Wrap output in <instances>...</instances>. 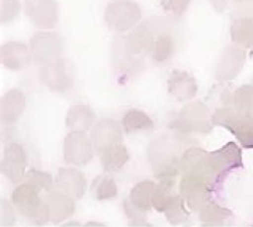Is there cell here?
Instances as JSON below:
<instances>
[{
  "label": "cell",
  "instance_id": "obj_2",
  "mask_svg": "<svg viewBox=\"0 0 253 227\" xmlns=\"http://www.w3.org/2000/svg\"><path fill=\"white\" fill-rule=\"evenodd\" d=\"M13 200L20 213L33 221L41 220L43 224L50 217L47 206L39 199L37 190L29 183L20 185L15 190Z\"/></svg>",
  "mask_w": 253,
  "mask_h": 227
},
{
  "label": "cell",
  "instance_id": "obj_9",
  "mask_svg": "<svg viewBox=\"0 0 253 227\" xmlns=\"http://www.w3.org/2000/svg\"><path fill=\"white\" fill-rule=\"evenodd\" d=\"M154 42L153 31L149 21L137 27L124 40L125 48L131 56H139L141 54L152 51Z\"/></svg>",
  "mask_w": 253,
  "mask_h": 227
},
{
  "label": "cell",
  "instance_id": "obj_21",
  "mask_svg": "<svg viewBox=\"0 0 253 227\" xmlns=\"http://www.w3.org/2000/svg\"><path fill=\"white\" fill-rule=\"evenodd\" d=\"M26 179L27 183L34 186L37 191L49 189L52 184L51 176L38 170H30L26 176Z\"/></svg>",
  "mask_w": 253,
  "mask_h": 227
},
{
  "label": "cell",
  "instance_id": "obj_16",
  "mask_svg": "<svg viewBox=\"0 0 253 227\" xmlns=\"http://www.w3.org/2000/svg\"><path fill=\"white\" fill-rule=\"evenodd\" d=\"M123 127L130 134L139 130H151L153 128V121L146 113L139 109H131L124 116Z\"/></svg>",
  "mask_w": 253,
  "mask_h": 227
},
{
  "label": "cell",
  "instance_id": "obj_23",
  "mask_svg": "<svg viewBox=\"0 0 253 227\" xmlns=\"http://www.w3.org/2000/svg\"><path fill=\"white\" fill-rule=\"evenodd\" d=\"M213 4H214L218 9H221V7H224V5L227 3V0H212Z\"/></svg>",
  "mask_w": 253,
  "mask_h": 227
},
{
  "label": "cell",
  "instance_id": "obj_15",
  "mask_svg": "<svg viewBox=\"0 0 253 227\" xmlns=\"http://www.w3.org/2000/svg\"><path fill=\"white\" fill-rule=\"evenodd\" d=\"M129 160V152L126 148L120 144L109 147L101 154L102 165L110 171L121 169Z\"/></svg>",
  "mask_w": 253,
  "mask_h": 227
},
{
  "label": "cell",
  "instance_id": "obj_3",
  "mask_svg": "<svg viewBox=\"0 0 253 227\" xmlns=\"http://www.w3.org/2000/svg\"><path fill=\"white\" fill-rule=\"evenodd\" d=\"M61 37L52 32H39L31 39V54L39 65H47L59 59L62 52Z\"/></svg>",
  "mask_w": 253,
  "mask_h": 227
},
{
  "label": "cell",
  "instance_id": "obj_12",
  "mask_svg": "<svg viewBox=\"0 0 253 227\" xmlns=\"http://www.w3.org/2000/svg\"><path fill=\"white\" fill-rule=\"evenodd\" d=\"M50 218L54 222L66 220L74 211V203L70 195L61 192L52 193L47 197L46 203Z\"/></svg>",
  "mask_w": 253,
  "mask_h": 227
},
{
  "label": "cell",
  "instance_id": "obj_4",
  "mask_svg": "<svg viewBox=\"0 0 253 227\" xmlns=\"http://www.w3.org/2000/svg\"><path fill=\"white\" fill-rule=\"evenodd\" d=\"M92 140L84 131H72L66 137L63 154L67 163L73 165H85L93 156Z\"/></svg>",
  "mask_w": 253,
  "mask_h": 227
},
{
  "label": "cell",
  "instance_id": "obj_19",
  "mask_svg": "<svg viewBox=\"0 0 253 227\" xmlns=\"http://www.w3.org/2000/svg\"><path fill=\"white\" fill-rule=\"evenodd\" d=\"M173 44L171 38L168 35H158L154 42L152 55L156 62H163L167 60L172 53Z\"/></svg>",
  "mask_w": 253,
  "mask_h": 227
},
{
  "label": "cell",
  "instance_id": "obj_6",
  "mask_svg": "<svg viewBox=\"0 0 253 227\" xmlns=\"http://www.w3.org/2000/svg\"><path fill=\"white\" fill-rule=\"evenodd\" d=\"M41 78L52 91H67L73 83V67L67 59L59 58L43 65Z\"/></svg>",
  "mask_w": 253,
  "mask_h": 227
},
{
  "label": "cell",
  "instance_id": "obj_10",
  "mask_svg": "<svg viewBox=\"0 0 253 227\" xmlns=\"http://www.w3.org/2000/svg\"><path fill=\"white\" fill-rule=\"evenodd\" d=\"M56 184L59 192L76 199L83 197L86 185L84 175L74 168H61L58 171Z\"/></svg>",
  "mask_w": 253,
  "mask_h": 227
},
{
  "label": "cell",
  "instance_id": "obj_17",
  "mask_svg": "<svg viewBox=\"0 0 253 227\" xmlns=\"http://www.w3.org/2000/svg\"><path fill=\"white\" fill-rule=\"evenodd\" d=\"M155 184L151 181L138 183L131 192L132 204L140 210H146L152 205Z\"/></svg>",
  "mask_w": 253,
  "mask_h": 227
},
{
  "label": "cell",
  "instance_id": "obj_13",
  "mask_svg": "<svg viewBox=\"0 0 253 227\" xmlns=\"http://www.w3.org/2000/svg\"><path fill=\"white\" fill-rule=\"evenodd\" d=\"M1 118L5 122H15L26 107V98L18 90H11L1 100Z\"/></svg>",
  "mask_w": 253,
  "mask_h": 227
},
{
  "label": "cell",
  "instance_id": "obj_22",
  "mask_svg": "<svg viewBox=\"0 0 253 227\" xmlns=\"http://www.w3.org/2000/svg\"><path fill=\"white\" fill-rule=\"evenodd\" d=\"M190 2V0H162L164 10L174 14L183 13Z\"/></svg>",
  "mask_w": 253,
  "mask_h": 227
},
{
  "label": "cell",
  "instance_id": "obj_18",
  "mask_svg": "<svg viewBox=\"0 0 253 227\" xmlns=\"http://www.w3.org/2000/svg\"><path fill=\"white\" fill-rule=\"evenodd\" d=\"M92 193L98 200H108L115 197L117 187L112 179L108 177H98L92 183Z\"/></svg>",
  "mask_w": 253,
  "mask_h": 227
},
{
  "label": "cell",
  "instance_id": "obj_7",
  "mask_svg": "<svg viewBox=\"0 0 253 227\" xmlns=\"http://www.w3.org/2000/svg\"><path fill=\"white\" fill-rule=\"evenodd\" d=\"M122 138L123 136L120 125L112 119L100 120L95 125L91 134L93 146L100 154L111 146L120 144Z\"/></svg>",
  "mask_w": 253,
  "mask_h": 227
},
{
  "label": "cell",
  "instance_id": "obj_20",
  "mask_svg": "<svg viewBox=\"0 0 253 227\" xmlns=\"http://www.w3.org/2000/svg\"><path fill=\"white\" fill-rule=\"evenodd\" d=\"M21 5L19 0H1L0 5V21L2 23L11 22L18 16Z\"/></svg>",
  "mask_w": 253,
  "mask_h": 227
},
{
  "label": "cell",
  "instance_id": "obj_1",
  "mask_svg": "<svg viewBox=\"0 0 253 227\" xmlns=\"http://www.w3.org/2000/svg\"><path fill=\"white\" fill-rule=\"evenodd\" d=\"M141 18L139 5L133 0H112L105 11V20L110 30L126 32L135 27Z\"/></svg>",
  "mask_w": 253,
  "mask_h": 227
},
{
  "label": "cell",
  "instance_id": "obj_11",
  "mask_svg": "<svg viewBox=\"0 0 253 227\" xmlns=\"http://www.w3.org/2000/svg\"><path fill=\"white\" fill-rule=\"evenodd\" d=\"M31 57V50L25 43L11 41L1 48V61L10 69H20L27 66Z\"/></svg>",
  "mask_w": 253,
  "mask_h": 227
},
{
  "label": "cell",
  "instance_id": "obj_8",
  "mask_svg": "<svg viewBox=\"0 0 253 227\" xmlns=\"http://www.w3.org/2000/svg\"><path fill=\"white\" fill-rule=\"evenodd\" d=\"M27 166V155L19 144H11L6 147L2 159V173L12 182L17 183L25 177Z\"/></svg>",
  "mask_w": 253,
  "mask_h": 227
},
{
  "label": "cell",
  "instance_id": "obj_14",
  "mask_svg": "<svg viewBox=\"0 0 253 227\" xmlns=\"http://www.w3.org/2000/svg\"><path fill=\"white\" fill-rule=\"evenodd\" d=\"M95 115L92 109L84 104H77L70 108L67 115V127L73 131H85L94 121Z\"/></svg>",
  "mask_w": 253,
  "mask_h": 227
},
{
  "label": "cell",
  "instance_id": "obj_5",
  "mask_svg": "<svg viewBox=\"0 0 253 227\" xmlns=\"http://www.w3.org/2000/svg\"><path fill=\"white\" fill-rule=\"evenodd\" d=\"M25 14L37 28L50 30L58 20V4L56 0H26Z\"/></svg>",
  "mask_w": 253,
  "mask_h": 227
}]
</instances>
